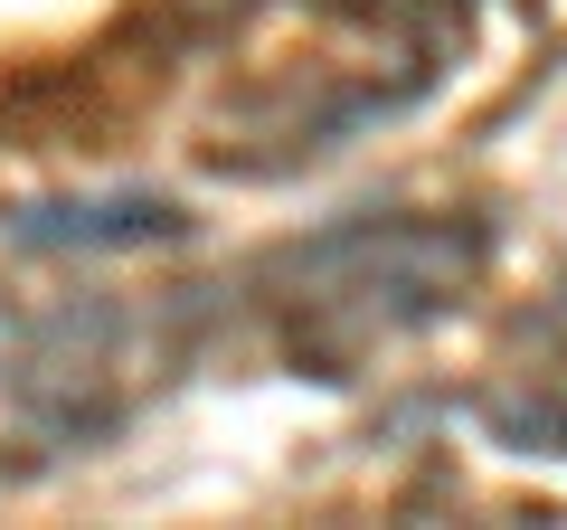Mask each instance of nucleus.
Instances as JSON below:
<instances>
[{"mask_svg": "<svg viewBox=\"0 0 567 530\" xmlns=\"http://www.w3.org/2000/svg\"><path fill=\"white\" fill-rule=\"evenodd\" d=\"M20 246H162L181 237V208L152 200V190H114V200H48L10 218Z\"/></svg>", "mask_w": 567, "mask_h": 530, "instance_id": "obj_1", "label": "nucleus"}]
</instances>
